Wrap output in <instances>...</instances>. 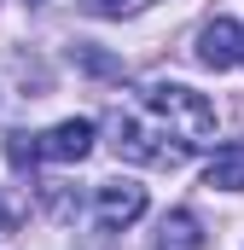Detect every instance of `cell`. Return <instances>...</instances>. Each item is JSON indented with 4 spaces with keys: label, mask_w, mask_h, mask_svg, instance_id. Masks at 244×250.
<instances>
[{
    "label": "cell",
    "mask_w": 244,
    "mask_h": 250,
    "mask_svg": "<svg viewBox=\"0 0 244 250\" xmlns=\"http://www.w3.org/2000/svg\"><path fill=\"white\" fill-rule=\"evenodd\" d=\"M140 105L151 111L157 128H169V134L186 140V146L215 140V105H209L203 93H192L186 82H151V87H140Z\"/></svg>",
    "instance_id": "6da1fadb"
},
{
    "label": "cell",
    "mask_w": 244,
    "mask_h": 250,
    "mask_svg": "<svg viewBox=\"0 0 244 250\" xmlns=\"http://www.w3.org/2000/svg\"><path fill=\"white\" fill-rule=\"evenodd\" d=\"M203 181H209L215 192H244V140H233V146H221V151L209 157Z\"/></svg>",
    "instance_id": "8992f818"
},
{
    "label": "cell",
    "mask_w": 244,
    "mask_h": 250,
    "mask_svg": "<svg viewBox=\"0 0 244 250\" xmlns=\"http://www.w3.org/2000/svg\"><path fill=\"white\" fill-rule=\"evenodd\" d=\"M117 151L128 163H151V169H181L186 157H192L186 140H175L169 128H145V123H134V117H117Z\"/></svg>",
    "instance_id": "7a4b0ae2"
},
{
    "label": "cell",
    "mask_w": 244,
    "mask_h": 250,
    "mask_svg": "<svg viewBox=\"0 0 244 250\" xmlns=\"http://www.w3.org/2000/svg\"><path fill=\"white\" fill-rule=\"evenodd\" d=\"M93 140H99V128L87 123V117H70V123L35 134V146H41V157H47V163H81V157L93 151Z\"/></svg>",
    "instance_id": "277c9868"
},
{
    "label": "cell",
    "mask_w": 244,
    "mask_h": 250,
    "mask_svg": "<svg viewBox=\"0 0 244 250\" xmlns=\"http://www.w3.org/2000/svg\"><path fill=\"white\" fill-rule=\"evenodd\" d=\"M6 151H12V163H18V169H23V163H41V146H35V134H12V146H6Z\"/></svg>",
    "instance_id": "ba28073f"
},
{
    "label": "cell",
    "mask_w": 244,
    "mask_h": 250,
    "mask_svg": "<svg viewBox=\"0 0 244 250\" xmlns=\"http://www.w3.org/2000/svg\"><path fill=\"white\" fill-rule=\"evenodd\" d=\"M151 250H203V233H198V221H192L186 209H175V215L163 221V233H157Z\"/></svg>",
    "instance_id": "52a82bcc"
},
{
    "label": "cell",
    "mask_w": 244,
    "mask_h": 250,
    "mask_svg": "<svg viewBox=\"0 0 244 250\" xmlns=\"http://www.w3.org/2000/svg\"><path fill=\"white\" fill-rule=\"evenodd\" d=\"M239 47H244V29L233 23V18H215V23H203L198 29V64L203 70H233L239 64Z\"/></svg>",
    "instance_id": "5b68a950"
},
{
    "label": "cell",
    "mask_w": 244,
    "mask_h": 250,
    "mask_svg": "<svg viewBox=\"0 0 244 250\" xmlns=\"http://www.w3.org/2000/svg\"><path fill=\"white\" fill-rule=\"evenodd\" d=\"M239 64H244V47H239Z\"/></svg>",
    "instance_id": "30bf717a"
},
{
    "label": "cell",
    "mask_w": 244,
    "mask_h": 250,
    "mask_svg": "<svg viewBox=\"0 0 244 250\" xmlns=\"http://www.w3.org/2000/svg\"><path fill=\"white\" fill-rule=\"evenodd\" d=\"M140 6H151V0H87V12H99V18H128Z\"/></svg>",
    "instance_id": "9c48e42d"
},
{
    "label": "cell",
    "mask_w": 244,
    "mask_h": 250,
    "mask_svg": "<svg viewBox=\"0 0 244 250\" xmlns=\"http://www.w3.org/2000/svg\"><path fill=\"white\" fill-rule=\"evenodd\" d=\"M145 215V187L140 181H99L93 187V221L105 227V233H117V227H128V221H140Z\"/></svg>",
    "instance_id": "3957f363"
}]
</instances>
